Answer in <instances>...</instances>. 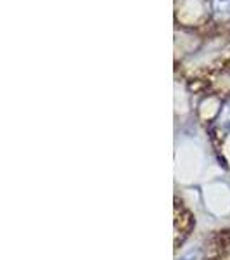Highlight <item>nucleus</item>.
Masks as SVG:
<instances>
[{"label": "nucleus", "instance_id": "nucleus-1", "mask_svg": "<svg viewBox=\"0 0 230 260\" xmlns=\"http://www.w3.org/2000/svg\"><path fill=\"white\" fill-rule=\"evenodd\" d=\"M213 12L218 18H230V0H213Z\"/></svg>", "mask_w": 230, "mask_h": 260}, {"label": "nucleus", "instance_id": "nucleus-2", "mask_svg": "<svg viewBox=\"0 0 230 260\" xmlns=\"http://www.w3.org/2000/svg\"><path fill=\"white\" fill-rule=\"evenodd\" d=\"M220 127L223 130H230V101L223 106V110L220 113Z\"/></svg>", "mask_w": 230, "mask_h": 260}, {"label": "nucleus", "instance_id": "nucleus-3", "mask_svg": "<svg viewBox=\"0 0 230 260\" xmlns=\"http://www.w3.org/2000/svg\"><path fill=\"white\" fill-rule=\"evenodd\" d=\"M211 260H230L227 255H223V253H220V255H216V257H213Z\"/></svg>", "mask_w": 230, "mask_h": 260}, {"label": "nucleus", "instance_id": "nucleus-4", "mask_svg": "<svg viewBox=\"0 0 230 260\" xmlns=\"http://www.w3.org/2000/svg\"><path fill=\"white\" fill-rule=\"evenodd\" d=\"M182 260H192V255H189V257H183Z\"/></svg>", "mask_w": 230, "mask_h": 260}]
</instances>
